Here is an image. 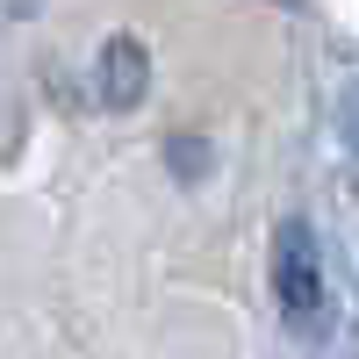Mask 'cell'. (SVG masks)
Returning <instances> with one entry per match:
<instances>
[{"instance_id": "1", "label": "cell", "mask_w": 359, "mask_h": 359, "mask_svg": "<svg viewBox=\"0 0 359 359\" xmlns=\"http://www.w3.org/2000/svg\"><path fill=\"white\" fill-rule=\"evenodd\" d=\"M273 294L287 316H316L323 309V266H316V230L309 223H287L280 245H273Z\"/></svg>"}, {"instance_id": "2", "label": "cell", "mask_w": 359, "mask_h": 359, "mask_svg": "<svg viewBox=\"0 0 359 359\" xmlns=\"http://www.w3.org/2000/svg\"><path fill=\"white\" fill-rule=\"evenodd\" d=\"M144 79H151L144 43L108 36V50H101V101H108V108H137V101H144Z\"/></svg>"}]
</instances>
